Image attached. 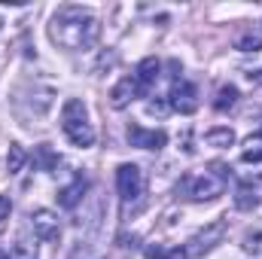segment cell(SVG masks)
<instances>
[{
  "mask_svg": "<svg viewBox=\"0 0 262 259\" xmlns=\"http://www.w3.org/2000/svg\"><path fill=\"white\" fill-rule=\"evenodd\" d=\"M52 40L64 49H85L98 40L101 34V25L98 18L89 12V9H79V6H61L58 15L52 18Z\"/></svg>",
  "mask_w": 262,
  "mask_h": 259,
  "instance_id": "cell-1",
  "label": "cell"
},
{
  "mask_svg": "<svg viewBox=\"0 0 262 259\" xmlns=\"http://www.w3.org/2000/svg\"><path fill=\"white\" fill-rule=\"evenodd\" d=\"M61 128H64L67 140L73 146H79V149H85V146L95 143V128H92V122L85 116L82 101H76V98H70L64 104V110H61Z\"/></svg>",
  "mask_w": 262,
  "mask_h": 259,
  "instance_id": "cell-2",
  "label": "cell"
},
{
  "mask_svg": "<svg viewBox=\"0 0 262 259\" xmlns=\"http://www.w3.org/2000/svg\"><path fill=\"white\" fill-rule=\"evenodd\" d=\"M229 171H232L229 165L213 162L210 171H204L201 177H192V180H189V195H192L195 201H210V198L223 195L226 183H229Z\"/></svg>",
  "mask_w": 262,
  "mask_h": 259,
  "instance_id": "cell-3",
  "label": "cell"
},
{
  "mask_svg": "<svg viewBox=\"0 0 262 259\" xmlns=\"http://www.w3.org/2000/svg\"><path fill=\"white\" fill-rule=\"evenodd\" d=\"M116 189L122 195V201H137L143 195V174L137 165H119L116 168Z\"/></svg>",
  "mask_w": 262,
  "mask_h": 259,
  "instance_id": "cell-4",
  "label": "cell"
},
{
  "mask_svg": "<svg viewBox=\"0 0 262 259\" xmlns=\"http://www.w3.org/2000/svg\"><path fill=\"white\" fill-rule=\"evenodd\" d=\"M168 107H171V110H177V113H183V116L195 113V110H198V89L192 85V82H183V79H177V82L171 85Z\"/></svg>",
  "mask_w": 262,
  "mask_h": 259,
  "instance_id": "cell-5",
  "label": "cell"
},
{
  "mask_svg": "<svg viewBox=\"0 0 262 259\" xmlns=\"http://www.w3.org/2000/svg\"><path fill=\"white\" fill-rule=\"evenodd\" d=\"M165 140H168L165 131L143 128V125H137V122H131L128 125V143L131 146H140V149H162Z\"/></svg>",
  "mask_w": 262,
  "mask_h": 259,
  "instance_id": "cell-6",
  "label": "cell"
},
{
  "mask_svg": "<svg viewBox=\"0 0 262 259\" xmlns=\"http://www.w3.org/2000/svg\"><path fill=\"white\" fill-rule=\"evenodd\" d=\"M31 223H34V235H37L40 241H58V235H61V226H58V217H55L52 210H46V207L34 210Z\"/></svg>",
  "mask_w": 262,
  "mask_h": 259,
  "instance_id": "cell-7",
  "label": "cell"
},
{
  "mask_svg": "<svg viewBox=\"0 0 262 259\" xmlns=\"http://www.w3.org/2000/svg\"><path fill=\"white\" fill-rule=\"evenodd\" d=\"M137 95H143L140 82H137L134 76H125V79H119V82L113 85V92H110V107L122 110V107H128V104L134 101V98H137Z\"/></svg>",
  "mask_w": 262,
  "mask_h": 259,
  "instance_id": "cell-8",
  "label": "cell"
},
{
  "mask_svg": "<svg viewBox=\"0 0 262 259\" xmlns=\"http://www.w3.org/2000/svg\"><path fill=\"white\" fill-rule=\"evenodd\" d=\"M223 235H226V223H223V220H216V223H210L204 232H198L195 238L189 241V244H192L189 250H192V253H207L210 247H216V244L223 241Z\"/></svg>",
  "mask_w": 262,
  "mask_h": 259,
  "instance_id": "cell-9",
  "label": "cell"
},
{
  "mask_svg": "<svg viewBox=\"0 0 262 259\" xmlns=\"http://www.w3.org/2000/svg\"><path fill=\"white\" fill-rule=\"evenodd\" d=\"M85 189H89V180H85L82 174H76V177H73V183H70V186H64V189L58 192V204H61L64 210H70V207H76V204L82 201V195H85Z\"/></svg>",
  "mask_w": 262,
  "mask_h": 259,
  "instance_id": "cell-10",
  "label": "cell"
},
{
  "mask_svg": "<svg viewBox=\"0 0 262 259\" xmlns=\"http://www.w3.org/2000/svg\"><path fill=\"white\" fill-rule=\"evenodd\" d=\"M159 70H162V64H159L156 58H143V61L137 64V73H134V79L140 82V89H143V92H149V89L159 82Z\"/></svg>",
  "mask_w": 262,
  "mask_h": 259,
  "instance_id": "cell-11",
  "label": "cell"
},
{
  "mask_svg": "<svg viewBox=\"0 0 262 259\" xmlns=\"http://www.w3.org/2000/svg\"><path fill=\"white\" fill-rule=\"evenodd\" d=\"M204 143L207 146H216V149H226V146L235 143V131L232 128H213V131L204 134Z\"/></svg>",
  "mask_w": 262,
  "mask_h": 259,
  "instance_id": "cell-12",
  "label": "cell"
},
{
  "mask_svg": "<svg viewBox=\"0 0 262 259\" xmlns=\"http://www.w3.org/2000/svg\"><path fill=\"white\" fill-rule=\"evenodd\" d=\"M256 204H259L256 189H250L247 183H241V186H238V192H235V207H238V210H253Z\"/></svg>",
  "mask_w": 262,
  "mask_h": 259,
  "instance_id": "cell-13",
  "label": "cell"
},
{
  "mask_svg": "<svg viewBox=\"0 0 262 259\" xmlns=\"http://www.w3.org/2000/svg\"><path fill=\"white\" fill-rule=\"evenodd\" d=\"M235 101H238V89H235V85H223V89L216 92V101H213V110H220V113H226L229 107H235Z\"/></svg>",
  "mask_w": 262,
  "mask_h": 259,
  "instance_id": "cell-14",
  "label": "cell"
},
{
  "mask_svg": "<svg viewBox=\"0 0 262 259\" xmlns=\"http://www.w3.org/2000/svg\"><path fill=\"white\" fill-rule=\"evenodd\" d=\"M244 162H262V134H250L244 140V153H241Z\"/></svg>",
  "mask_w": 262,
  "mask_h": 259,
  "instance_id": "cell-15",
  "label": "cell"
},
{
  "mask_svg": "<svg viewBox=\"0 0 262 259\" xmlns=\"http://www.w3.org/2000/svg\"><path fill=\"white\" fill-rule=\"evenodd\" d=\"M21 165H25V149H21L18 143H9V156H6V168H9V171H21Z\"/></svg>",
  "mask_w": 262,
  "mask_h": 259,
  "instance_id": "cell-16",
  "label": "cell"
},
{
  "mask_svg": "<svg viewBox=\"0 0 262 259\" xmlns=\"http://www.w3.org/2000/svg\"><path fill=\"white\" fill-rule=\"evenodd\" d=\"M244 250L262 256V229H253V232H247V235H244Z\"/></svg>",
  "mask_w": 262,
  "mask_h": 259,
  "instance_id": "cell-17",
  "label": "cell"
},
{
  "mask_svg": "<svg viewBox=\"0 0 262 259\" xmlns=\"http://www.w3.org/2000/svg\"><path fill=\"white\" fill-rule=\"evenodd\" d=\"M37 156H40V162L46 165V171L58 168V162H61V159H58V156H55V153L49 149V143H40V146H37Z\"/></svg>",
  "mask_w": 262,
  "mask_h": 259,
  "instance_id": "cell-18",
  "label": "cell"
},
{
  "mask_svg": "<svg viewBox=\"0 0 262 259\" xmlns=\"http://www.w3.org/2000/svg\"><path fill=\"white\" fill-rule=\"evenodd\" d=\"M238 49H241V52H259L262 49V37H253V34L241 37V40H238Z\"/></svg>",
  "mask_w": 262,
  "mask_h": 259,
  "instance_id": "cell-19",
  "label": "cell"
},
{
  "mask_svg": "<svg viewBox=\"0 0 262 259\" xmlns=\"http://www.w3.org/2000/svg\"><path fill=\"white\" fill-rule=\"evenodd\" d=\"M143 256L146 259H165L168 256V247L165 244H146L143 247Z\"/></svg>",
  "mask_w": 262,
  "mask_h": 259,
  "instance_id": "cell-20",
  "label": "cell"
},
{
  "mask_svg": "<svg viewBox=\"0 0 262 259\" xmlns=\"http://www.w3.org/2000/svg\"><path fill=\"white\" fill-rule=\"evenodd\" d=\"M146 110H149V113H159V116H162V113L168 110V104H159V101H149V104H146Z\"/></svg>",
  "mask_w": 262,
  "mask_h": 259,
  "instance_id": "cell-21",
  "label": "cell"
},
{
  "mask_svg": "<svg viewBox=\"0 0 262 259\" xmlns=\"http://www.w3.org/2000/svg\"><path fill=\"white\" fill-rule=\"evenodd\" d=\"M9 207H12V204H9V198H6V195H0V220H6Z\"/></svg>",
  "mask_w": 262,
  "mask_h": 259,
  "instance_id": "cell-22",
  "label": "cell"
},
{
  "mask_svg": "<svg viewBox=\"0 0 262 259\" xmlns=\"http://www.w3.org/2000/svg\"><path fill=\"white\" fill-rule=\"evenodd\" d=\"M0 259H9V253H6V250H0Z\"/></svg>",
  "mask_w": 262,
  "mask_h": 259,
  "instance_id": "cell-23",
  "label": "cell"
},
{
  "mask_svg": "<svg viewBox=\"0 0 262 259\" xmlns=\"http://www.w3.org/2000/svg\"><path fill=\"white\" fill-rule=\"evenodd\" d=\"M0 25H3V21H0Z\"/></svg>",
  "mask_w": 262,
  "mask_h": 259,
  "instance_id": "cell-24",
  "label": "cell"
}]
</instances>
